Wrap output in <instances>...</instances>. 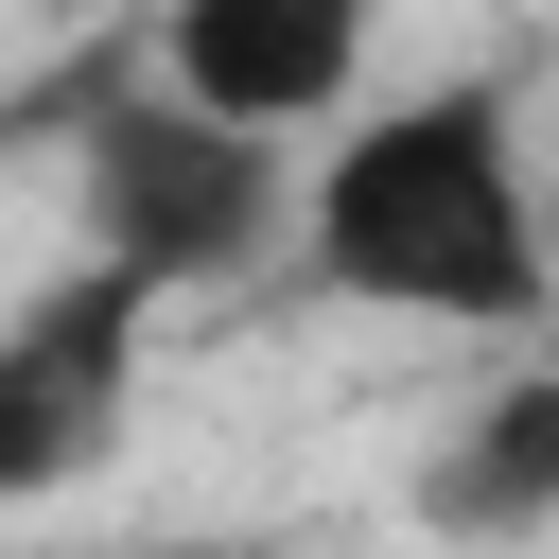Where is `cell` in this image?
Wrapping results in <instances>:
<instances>
[{"mask_svg":"<svg viewBox=\"0 0 559 559\" xmlns=\"http://www.w3.org/2000/svg\"><path fill=\"white\" fill-rule=\"evenodd\" d=\"M297 280L349 314L419 332H542L559 314V227H542V140L507 70H437L402 105H349L332 157L297 175Z\"/></svg>","mask_w":559,"mask_h":559,"instance_id":"obj_1","label":"cell"},{"mask_svg":"<svg viewBox=\"0 0 559 559\" xmlns=\"http://www.w3.org/2000/svg\"><path fill=\"white\" fill-rule=\"evenodd\" d=\"M280 227H297L280 140H227V122L157 105V87H122L87 122V262H122L140 297L245 280V262H280Z\"/></svg>","mask_w":559,"mask_h":559,"instance_id":"obj_2","label":"cell"},{"mask_svg":"<svg viewBox=\"0 0 559 559\" xmlns=\"http://www.w3.org/2000/svg\"><path fill=\"white\" fill-rule=\"evenodd\" d=\"M87 559H175V542H87Z\"/></svg>","mask_w":559,"mask_h":559,"instance_id":"obj_6","label":"cell"},{"mask_svg":"<svg viewBox=\"0 0 559 559\" xmlns=\"http://www.w3.org/2000/svg\"><path fill=\"white\" fill-rule=\"evenodd\" d=\"M367 35L384 0H157V105L227 140H314L367 105Z\"/></svg>","mask_w":559,"mask_h":559,"instance_id":"obj_4","label":"cell"},{"mask_svg":"<svg viewBox=\"0 0 559 559\" xmlns=\"http://www.w3.org/2000/svg\"><path fill=\"white\" fill-rule=\"evenodd\" d=\"M140 349H157V297L122 262H52L17 314H0V507H52L122 454L140 419Z\"/></svg>","mask_w":559,"mask_h":559,"instance_id":"obj_3","label":"cell"},{"mask_svg":"<svg viewBox=\"0 0 559 559\" xmlns=\"http://www.w3.org/2000/svg\"><path fill=\"white\" fill-rule=\"evenodd\" d=\"M419 524L437 542H559V349H524L489 402H454V437L419 454Z\"/></svg>","mask_w":559,"mask_h":559,"instance_id":"obj_5","label":"cell"},{"mask_svg":"<svg viewBox=\"0 0 559 559\" xmlns=\"http://www.w3.org/2000/svg\"><path fill=\"white\" fill-rule=\"evenodd\" d=\"M542 332H559V314H542Z\"/></svg>","mask_w":559,"mask_h":559,"instance_id":"obj_7","label":"cell"}]
</instances>
